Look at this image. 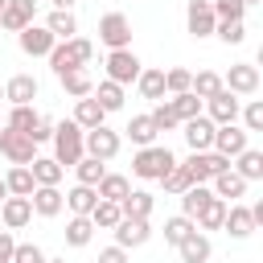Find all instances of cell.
Listing matches in <instances>:
<instances>
[{
	"instance_id": "6da1fadb",
	"label": "cell",
	"mask_w": 263,
	"mask_h": 263,
	"mask_svg": "<svg viewBox=\"0 0 263 263\" xmlns=\"http://www.w3.org/2000/svg\"><path fill=\"white\" fill-rule=\"evenodd\" d=\"M90 58H95V45H90L86 37H70V41H58L45 62H49V70L62 78V74H70V70H78V66H90Z\"/></svg>"
},
{
	"instance_id": "7a4b0ae2",
	"label": "cell",
	"mask_w": 263,
	"mask_h": 263,
	"mask_svg": "<svg viewBox=\"0 0 263 263\" xmlns=\"http://www.w3.org/2000/svg\"><path fill=\"white\" fill-rule=\"evenodd\" d=\"M82 127L74 123V119H62V123H53V160L62 164V168H74L82 156H86V148H82Z\"/></svg>"
},
{
	"instance_id": "3957f363",
	"label": "cell",
	"mask_w": 263,
	"mask_h": 263,
	"mask_svg": "<svg viewBox=\"0 0 263 263\" xmlns=\"http://www.w3.org/2000/svg\"><path fill=\"white\" fill-rule=\"evenodd\" d=\"M173 164H177V156L168 152V144H148V148H136V156H132V177H140V181H160Z\"/></svg>"
},
{
	"instance_id": "277c9868",
	"label": "cell",
	"mask_w": 263,
	"mask_h": 263,
	"mask_svg": "<svg viewBox=\"0 0 263 263\" xmlns=\"http://www.w3.org/2000/svg\"><path fill=\"white\" fill-rule=\"evenodd\" d=\"M99 45L111 49H132V16L127 12H103L99 16Z\"/></svg>"
},
{
	"instance_id": "5b68a950",
	"label": "cell",
	"mask_w": 263,
	"mask_h": 263,
	"mask_svg": "<svg viewBox=\"0 0 263 263\" xmlns=\"http://www.w3.org/2000/svg\"><path fill=\"white\" fill-rule=\"evenodd\" d=\"M82 148H86V156H95V160H103V164H107V160H115V156H119L123 136H119L115 127H107V123H103V127H90V132L82 136Z\"/></svg>"
},
{
	"instance_id": "8992f818",
	"label": "cell",
	"mask_w": 263,
	"mask_h": 263,
	"mask_svg": "<svg viewBox=\"0 0 263 263\" xmlns=\"http://www.w3.org/2000/svg\"><path fill=\"white\" fill-rule=\"evenodd\" d=\"M181 164H185V173H189V181H193V185H210L218 173H226V168H230V160H226V156H218V152H189Z\"/></svg>"
},
{
	"instance_id": "52a82bcc",
	"label": "cell",
	"mask_w": 263,
	"mask_h": 263,
	"mask_svg": "<svg viewBox=\"0 0 263 263\" xmlns=\"http://www.w3.org/2000/svg\"><path fill=\"white\" fill-rule=\"evenodd\" d=\"M259 66L255 62H234L226 74H222V86L230 90V95H238V99H251V95H259Z\"/></svg>"
},
{
	"instance_id": "ba28073f",
	"label": "cell",
	"mask_w": 263,
	"mask_h": 263,
	"mask_svg": "<svg viewBox=\"0 0 263 263\" xmlns=\"http://www.w3.org/2000/svg\"><path fill=\"white\" fill-rule=\"evenodd\" d=\"M0 156H4L8 164H33L37 144H33L25 132H12V127H4V123H0Z\"/></svg>"
},
{
	"instance_id": "9c48e42d",
	"label": "cell",
	"mask_w": 263,
	"mask_h": 263,
	"mask_svg": "<svg viewBox=\"0 0 263 263\" xmlns=\"http://www.w3.org/2000/svg\"><path fill=\"white\" fill-rule=\"evenodd\" d=\"M140 70H144V62L136 58V49H111V53H107V78H111V82L132 86V82L140 78Z\"/></svg>"
},
{
	"instance_id": "30bf717a",
	"label": "cell",
	"mask_w": 263,
	"mask_h": 263,
	"mask_svg": "<svg viewBox=\"0 0 263 263\" xmlns=\"http://www.w3.org/2000/svg\"><path fill=\"white\" fill-rule=\"evenodd\" d=\"M238 107H242V99H238V95H230V90L222 86L214 99H205V103H201V115H205L214 127H222V123H238Z\"/></svg>"
},
{
	"instance_id": "8fae6325",
	"label": "cell",
	"mask_w": 263,
	"mask_h": 263,
	"mask_svg": "<svg viewBox=\"0 0 263 263\" xmlns=\"http://www.w3.org/2000/svg\"><path fill=\"white\" fill-rule=\"evenodd\" d=\"M247 148H251V132H242L238 123H222V127H214V148H210V152L234 160V156L247 152Z\"/></svg>"
},
{
	"instance_id": "7c38bea8",
	"label": "cell",
	"mask_w": 263,
	"mask_h": 263,
	"mask_svg": "<svg viewBox=\"0 0 263 263\" xmlns=\"http://www.w3.org/2000/svg\"><path fill=\"white\" fill-rule=\"evenodd\" d=\"M214 25H218V16H214V8H210V0H189L185 4V29H189V37H214Z\"/></svg>"
},
{
	"instance_id": "4fadbf2b",
	"label": "cell",
	"mask_w": 263,
	"mask_h": 263,
	"mask_svg": "<svg viewBox=\"0 0 263 263\" xmlns=\"http://www.w3.org/2000/svg\"><path fill=\"white\" fill-rule=\"evenodd\" d=\"M16 45H21V53H25V58H49V49H53L58 41H53V33H49L45 25H37V21H33L29 29H21V33H16Z\"/></svg>"
},
{
	"instance_id": "5bb4252c",
	"label": "cell",
	"mask_w": 263,
	"mask_h": 263,
	"mask_svg": "<svg viewBox=\"0 0 263 263\" xmlns=\"http://www.w3.org/2000/svg\"><path fill=\"white\" fill-rule=\"evenodd\" d=\"M111 234H115V247L136 251V247H144L152 238V226H148V218H119V226Z\"/></svg>"
},
{
	"instance_id": "9a60e30c",
	"label": "cell",
	"mask_w": 263,
	"mask_h": 263,
	"mask_svg": "<svg viewBox=\"0 0 263 263\" xmlns=\"http://www.w3.org/2000/svg\"><path fill=\"white\" fill-rule=\"evenodd\" d=\"M33 21H37V0H8L0 12V29H8V33H21Z\"/></svg>"
},
{
	"instance_id": "2e32d148",
	"label": "cell",
	"mask_w": 263,
	"mask_h": 263,
	"mask_svg": "<svg viewBox=\"0 0 263 263\" xmlns=\"http://www.w3.org/2000/svg\"><path fill=\"white\" fill-rule=\"evenodd\" d=\"M29 205H33L37 218H58V214L66 210V197H62L58 185H37V189L29 193Z\"/></svg>"
},
{
	"instance_id": "e0dca14e",
	"label": "cell",
	"mask_w": 263,
	"mask_h": 263,
	"mask_svg": "<svg viewBox=\"0 0 263 263\" xmlns=\"http://www.w3.org/2000/svg\"><path fill=\"white\" fill-rule=\"evenodd\" d=\"M222 230L230 234V238H251L255 234V218H251V210H247V201H230L226 205V218H222Z\"/></svg>"
},
{
	"instance_id": "ac0fdd59",
	"label": "cell",
	"mask_w": 263,
	"mask_h": 263,
	"mask_svg": "<svg viewBox=\"0 0 263 263\" xmlns=\"http://www.w3.org/2000/svg\"><path fill=\"white\" fill-rule=\"evenodd\" d=\"M37 90H41V86H37L33 74H12V78L4 82V103H8V107H29V103L37 99Z\"/></svg>"
},
{
	"instance_id": "d6986e66",
	"label": "cell",
	"mask_w": 263,
	"mask_h": 263,
	"mask_svg": "<svg viewBox=\"0 0 263 263\" xmlns=\"http://www.w3.org/2000/svg\"><path fill=\"white\" fill-rule=\"evenodd\" d=\"M0 222H4V230H25V226L33 222L29 197H4V201H0Z\"/></svg>"
},
{
	"instance_id": "ffe728a7",
	"label": "cell",
	"mask_w": 263,
	"mask_h": 263,
	"mask_svg": "<svg viewBox=\"0 0 263 263\" xmlns=\"http://www.w3.org/2000/svg\"><path fill=\"white\" fill-rule=\"evenodd\" d=\"M181 127H185V144H189V152H210V148H214V123H210L205 115L185 119Z\"/></svg>"
},
{
	"instance_id": "44dd1931",
	"label": "cell",
	"mask_w": 263,
	"mask_h": 263,
	"mask_svg": "<svg viewBox=\"0 0 263 263\" xmlns=\"http://www.w3.org/2000/svg\"><path fill=\"white\" fill-rule=\"evenodd\" d=\"M210 193L230 205V201H242V197H247V181H242L234 168H226V173H218V177L210 181Z\"/></svg>"
},
{
	"instance_id": "7402d4cb",
	"label": "cell",
	"mask_w": 263,
	"mask_h": 263,
	"mask_svg": "<svg viewBox=\"0 0 263 263\" xmlns=\"http://www.w3.org/2000/svg\"><path fill=\"white\" fill-rule=\"evenodd\" d=\"M136 90H140V99H148V103L168 99V95H164V70L144 66V70H140V78H136Z\"/></svg>"
},
{
	"instance_id": "603a6c76",
	"label": "cell",
	"mask_w": 263,
	"mask_h": 263,
	"mask_svg": "<svg viewBox=\"0 0 263 263\" xmlns=\"http://www.w3.org/2000/svg\"><path fill=\"white\" fill-rule=\"evenodd\" d=\"M70 119H74L82 132H90V127H103V123H107V111L86 95V99H74V115H70Z\"/></svg>"
},
{
	"instance_id": "cb8c5ba5",
	"label": "cell",
	"mask_w": 263,
	"mask_h": 263,
	"mask_svg": "<svg viewBox=\"0 0 263 263\" xmlns=\"http://www.w3.org/2000/svg\"><path fill=\"white\" fill-rule=\"evenodd\" d=\"M177 255H181V263H210V255H214V242L201 234V230H193L181 247H177Z\"/></svg>"
},
{
	"instance_id": "d4e9b609",
	"label": "cell",
	"mask_w": 263,
	"mask_h": 263,
	"mask_svg": "<svg viewBox=\"0 0 263 263\" xmlns=\"http://www.w3.org/2000/svg\"><path fill=\"white\" fill-rule=\"evenodd\" d=\"M49 33H53V41H70V37H78V16L74 12H62V8H49V16L41 21Z\"/></svg>"
},
{
	"instance_id": "484cf974",
	"label": "cell",
	"mask_w": 263,
	"mask_h": 263,
	"mask_svg": "<svg viewBox=\"0 0 263 263\" xmlns=\"http://www.w3.org/2000/svg\"><path fill=\"white\" fill-rule=\"evenodd\" d=\"M90 99H95V103H99V107H103V111L111 115V111H123V99H127V90H123L119 82L103 78V82H99V86L90 90Z\"/></svg>"
},
{
	"instance_id": "4316f807",
	"label": "cell",
	"mask_w": 263,
	"mask_h": 263,
	"mask_svg": "<svg viewBox=\"0 0 263 263\" xmlns=\"http://www.w3.org/2000/svg\"><path fill=\"white\" fill-rule=\"evenodd\" d=\"M230 168L251 185V181H263V152L259 148H247V152H238L234 160H230Z\"/></svg>"
},
{
	"instance_id": "83f0119b",
	"label": "cell",
	"mask_w": 263,
	"mask_h": 263,
	"mask_svg": "<svg viewBox=\"0 0 263 263\" xmlns=\"http://www.w3.org/2000/svg\"><path fill=\"white\" fill-rule=\"evenodd\" d=\"M62 197H66V210H70L74 218H90V210H95V201H99V193H95L90 185H74V189H66Z\"/></svg>"
},
{
	"instance_id": "f1b7e54d",
	"label": "cell",
	"mask_w": 263,
	"mask_h": 263,
	"mask_svg": "<svg viewBox=\"0 0 263 263\" xmlns=\"http://www.w3.org/2000/svg\"><path fill=\"white\" fill-rule=\"evenodd\" d=\"M29 173H33V181L37 185H62V177H66V168L53 160V156H33V164H29Z\"/></svg>"
},
{
	"instance_id": "f546056e",
	"label": "cell",
	"mask_w": 263,
	"mask_h": 263,
	"mask_svg": "<svg viewBox=\"0 0 263 263\" xmlns=\"http://www.w3.org/2000/svg\"><path fill=\"white\" fill-rule=\"evenodd\" d=\"M4 189H8V197H29V193L37 189V181H33L29 164H12V168L4 173Z\"/></svg>"
},
{
	"instance_id": "4dcf8cb0",
	"label": "cell",
	"mask_w": 263,
	"mask_h": 263,
	"mask_svg": "<svg viewBox=\"0 0 263 263\" xmlns=\"http://www.w3.org/2000/svg\"><path fill=\"white\" fill-rule=\"evenodd\" d=\"M152 205H156V197H152L148 189H132V193L119 201V214H123V218H152Z\"/></svg>"
},
{
	"instance_id": "1f68e13d",
	"label": "cell",
	"mask_w": 263,
	"mask_h": 263,
	"mask_svg": "<svg viewBox=\"0 0 263 263\" xmlns=\"http://www.w3.org/2000/svg\"><path fill=\"white\" fill-rule=\"evenodd\" d=\"M58 82H62V90H66L70 99H86V95L95 90V78H90V70H86V66H78V70L62 74Z\"/></svg>"
},
{
	"instance_id": "d6a6232c",
	"label": "cell",
	"mask_w": 263,
	"mask_h": 263,
	"mask_svg": "<svg viewBox=\"0 0 263 263\" xmlns=\"http://www.w3.org/2000/svg\"><path fill=\"white\" fill-rule=\"evenodd\" d=\"M123 136H127L136 148H148V144H156V136H160V132L152 127V119H148V115H132V119H127V127H123Z\"/></svg>"
},
{
	"instance_id": "836d02e7",
	"label": "cell",
	"mask_w": 263,
	"mask_h": 263,
	"mask_svg": "<svg viewBox=\"0 0 263 263\" xmlns=\"http://www.w3.org/2000/svg\"><path fill=\"white\" fill-rule=\"evenodd\" d=\"M95 193H99V201H123V197L132 193V181H127L123 173H107V177L95 185Z\"/></svg>"
},
{
	"instance_id": "e575fe53",
	"label": "cell",
	"mask_w": 263,
	"mask_h": 263,
	"mask_svg": "<svg viewBox=\"0 0 263 263\" xmlns=\"http://www.w3.org/2000/svg\"><path fill=\"white\" fill-rule=\"evenodd\" d=\"M41 123V111L29 103V107H8V119H4V127H12V132H25V136H33V127Z\"/></svg>"
},
{
	"instance_id": "d590c367",
	"label": "cell",
	"mask_w": 263,
	"mask_h": 263,
	"mask_svg": "<svg viewBox=\"0 0 263 263\" xmlns=\"http://www.w3.org/2000/svg\"><path fill=\"white\" fill-rule=\"evenodd\" d=\"M222 218H226V201L222 197H210L205 205H201V214L193 218V226L205 234V230H222Z\"/></svg>"
},
{
	"instance_id": "8d00e7d4",
	"label": "cell",
	"mask_w": 263,
	"mask_h": 263,
	"mask_svg": "<svg viewBox=\"0 0 263 263\" xmlns=\"http://www.w3.org/2000/svg\"><path fill=\"white\" fill-rule=\"evenodd\" d=\"M74 177H78L74 185H90V189H95V185L107 177V164H103V160H95V156H82V160L74 164Z\"/></svg>"
},
{
	"instance_id": "74e56055",
	"label": "cell",
	"mask_w": 263,
	"mask_h": 263,
	"mask_svg": "<svg viewBox=\"0 0 263 263\" xmlns=\"http://www.w3.org/2000/svg\"><path fill=\"white\" fill-rule=\"evenodd\" d=\"M189 90L205 103V99H214V95L222 90V74H214V70H197V74H193V82H189Z\"/></svg>"
},
{
	"instance_id": "f35d334b",
	"label": "cell",
	"mask_w": 263,
	"mask_h": 263,
	"mask_svg": "<svg viewBox=\"0 0 263 263\" xmlns=\"http://www.w3.org/2000/svg\"><path fill=\"white\" fill-rule=\"evenodd\" d=\"M168 107H173L177 123H185V119H197V115H201V99H197L193 90H185V95H173V99H168Z\"/></svg>"
},
{
	"instance_id": "ab89813d",
	"label": "cell",
	"mask_w": 263,
	"mask_h": 263,
	"mask_svg": "<svg viewBox=\"0 0 263 263\" xmlns=\"http://www.w3.org/2000/svg\"><path fill=\"white\" fill-rule=\"evenodd\" d=\"M210 197H214V193H210V185H189V189L181 193V214H185V218H197V214H201V205H205Z\"/></svg>"
},
{
	"instance_id": "60d3db41",
	"label": "cell",
	"mask_w": 263,
	"mask_h": 263,
	"mask_svg": "<svg viewBox=\"0 0 263 263\" xmlns=\"http://www.w3.org/2000/svg\"><path fill=\"white\" fill-rule=\"evenodd\" d=\"M119 201H95V210H90V222H95V230H115L119 226Z\"/></svg>"
},
{
	"instance_id": "b9f144b4",
	"label": "cell",
	"mask_w": 263,
	"mask_h": 263,
	"mask_svg": "<svg viewBox=\"0 0 263 263\" xmlns=\"http://www.w3.org/2000/svg\"><path fill=\"white\" fill-rule=\"evenodd\" d=\"M193 230H197V226H193V218H185V214H173V218L164 222V242H168V247H181V242H185Z\"/></svg>"
},
{
	"instance_id": "7bdbcfd3",
	"label": "cell",
	"mask_w": 263,
	"mask_h": 263,
	"mask_svg": "<svg viewBox=\"0 0 263 263\" xmlns=\"http://www.w3.org/2000/svg\"><path fill=\"white\" fill-rule=\"evenodd\" d=\"M90 238H95V222L70 214V222H66V247H86Z\"/></svg>"
},
{
	"instance_id": "ee69618b",
	"label": "cell",
	"mask_w": 263,
	"mask_h": 263,
	"mask_svg": "<svg viewBox=\"0 0 263 263\" xmlns=\"http://www.w3.org/2000/svg\"><path fill=\"white\" fill-rule=\"evenodd\" d=\"M238 127L242 132H263V99H247L242 107H238Z\"/></svg>"
},
{
	"instance_id": "f6af8a7d",
	"label": "cell",
	"mask_w": 263,
	"mask_h": 263,
	"mask_svg": "<svg viewBox=\"0 0 263 263\" xmlns=\"http://www.w3.org/2000/svg\"><path fill=\"white\" fill-rule=\"evenodd\" d=\"M214 37L226 41V45H242L247 41V21H218L214 25Z\"/></svg>"
},
{
	"instance_id": "bcb514c9",
	"label": "cell",
	"mask_w": 263,
	"mask_h": 263,
	"mask_svg": "<svg viewBox=\"0 0 263 263\" xmlns=\"http://www.w3.org/2000/svg\"><path fill=\"white\" fill-rule=\"evenodd\" d=\"M160 185H164V193H173V197H181V193H185V189H189L193 181H189V173H185V164L177 160V164H173V168H168V173L160 177Z\"/></svg>"
},
{
	"instance_id": "7dc6e473",
	"label": "cell",
	"mask_w": 263,
	"mask_h": 263,
	"mask_svg": "<svg viewBox=\"0 0 263 263\" xmlns=\"http://www.w3.org/2000/svg\"><path fill=\"white\" fill-rule=\"evenodd\" d=\"M189 82H193V74H189V70H181V66L164 70V95H168V99H173V95H185V90H189Z\"/></svg>"
},
{
	"instance_id": "c3c4849f",
	"label": "cell",
	"mask_w": 263,
	"mask_h": 263,
	"mask_svg": "<svg viewBox=\"0 0 263 263\" xmlns=\"http://www.w3.org/2000/svg\"><path fill=\"white\" fill-rule=\"evenodd\" d=\"M148 119H152V127H156V132H173V127H181V123H177V115H173V107H168V99H160V103L148 111Z\"/></svg>"
},
{
	"instance_id": "681fc988",
	"label": "cell",
	"mask_w": 263,
	"mask_h": 263,
	"mask_svg": "<svg viewBox=\"0 0 263 263\" xmlns=\"http://www.w3.org/2000/svg\"><path fill=\"white\" fill-rule=\"evenodd\" d=\"M218 21H247V4L242 0H210Z\"/></svg>"
},
{
	"instance_id": "f907efd6",
	"label": "cell",
	"mask_w": 263,
	"mask_h": 263,
	"mask_svg": "<svg viewBox=\"0 0 263 263\" xmlns=\"http://www.w3.org/2000/svg\"><path fill=\"white\" fill-rule=\"evenodd\" d=\"M8 263H45V251H41L37 242H16Z\"/></svg>"
},
{
	"instance_id": "816d5d0a",
	"label": "cell",
	"mask_w": 263,
	"mask_h": 263,
	"mask_svg": "<svg viewBox=\"0 0 263 263\" xmlns=\"http://www.w3.org/2000/svg\"><path fill=\"white\" fill-rule=\"evenodd\" d=\"M29 140H33V144H49V140H53V119H45V115H41V123L33 127V136H29Z\"/></svg>"
},
{
	"instance_id": "f5cc1de1",
	"label": "cell",
	"mask_w": 263,
	"mask_h": 263,
	"mask_svg": "<svg viewBox=\"0 0 263 263\" xmlns=\"http://www.w3.org/2000/svg\"><path fill=\"white\" fill-rule=\"evenodd\" d=\"M99 263H127V251L111 242V247H103V251H99Z\"/></svg>"
},
{
	"instance_id": "db71d44e",
	"label": "cell",
	"mask_w": 263,
	"mask_h": 263,
	"mask_svg": "<svg viewBox=\"0 0 263 263\" xmlns=\"http://www.w3.org/2000/svg\"><path fill=\"white\" fill-rule=\"evenodd\" d=\"M12 247H16L12 230H0V259H12Z\"/></svg>"
},
{
	"instance_id": "11a10c76",
	"label": "cell",
	"mask_w": 263,
	"mask_h": 263,
	"mask_svg": "<svg viewBox=\"0 0 263 263\" xmlns=\"http://www.w3.org/2000/svg\"><path fill=\"white\" fill-rule=\"evenodd\" d=\"M78 0H49V8H62V12H74Z\"/></svg>"
},
{
	"instance_id": "9f6ffc18",
	"label": "cell",
	"mask_w": 263,
	"mask_h": 263,
	"mask_svg": "<svg viewBox=\"0 0 263 263\" xmlns=\"http://www.w3.org/2000/svg\"><path fill=\"white\" fill-rule=\"evenodd\" d=\"M4 197H8V189H4V177H0V201H4Z\"/></svg>"
},
{
	"instance_id": "6f0895ef",
	"label": "cell",
	"mask_w": 263,
	"mask_h": 263,
	"mask_svg": "<svg viewBox=\"0 0 263 263\" xmlns=\"http://www.w3.org/2000/svg\"><path fill=\"white\" fill-rule=\"evenodd\" d=\"M242 4H247V8H255V4H263V0H242Z\"/></svg>"
},
{
	"instance_id": "680465c9",
	"label": "cell",
	"mask_w": 263,
	"mask_h": 263,
	"mask_svg": "<svg viewBox=\"0 0 263 263\" xmlns=\"http://www.w3.org/2000/svg\"><path fill=\"white\" fill-rule=\"evenodd\" d=\"M45 263H66V259H45Z\"/></svg>"
},
{
	"instance_id": "91938a15",
	"label": "cell",
	"mask_w": 263,
	"mask_h": 263,
	"mask_svg": "<svg viewBox=\"0 0 263 263\" xmlns=\"http://www.w3.org/2000/svg\"><path fill=\"white\" fill-rule=\"evenodd\" d=\"M4 4H8V0H0V12H4Z\"/></svg>"
},
{
	"instance_id": "94428289",
	"label": "cell",
	"mask_w": 263,
	"mask_h": 263,
	"mask_svg": "<svg viewBox=\"0 0 263 263\" xmlns=\"http://www.w3.org/2000/svg\"><path fill=\"white\" fill-rule=\"evenodd\" d=\"M0 103H4V86H0Z\"/></svg>"
},
{
	"instance_id": "6125c7cd",
	"label": "cell",
	"mask_w": 263,
	"mask_h": 263,
	"mask_svg": "<svg viewBox=\"0 0 263 263\" xmlns=\"http://www.w3.org/2000/svg\"><path fill=\"white\" fill-rule=\"evenodd\" d=\"M0 263H8V259H0Z\"/></svg>"
}]
</instances>
